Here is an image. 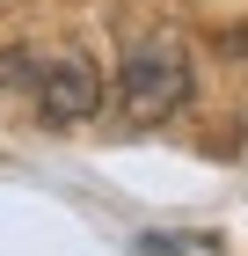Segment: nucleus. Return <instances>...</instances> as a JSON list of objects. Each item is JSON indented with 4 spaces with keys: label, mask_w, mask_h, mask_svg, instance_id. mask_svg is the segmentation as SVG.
Listing matches in <instances>:
<instances>
[{
    "label": "nucleus",
    "mask_w": 248,
    "mask_h": 256,
    "mask_svg": "<svg viewBox=\"0 0 248 256\" xmlns=\"http://www.w3.org/2000/svg\"><path fill=\"white\" fill-rule=\"evenodd\" d=\"M51 66H37L29 52H0V88H37Z\"/></svg>",
    "instance_id": "nucleus-4"
},
{
    "label": "nucleus",
    "mask_w": 248,
    "mask_h": 256,
    "mask_svg": "<svg viewBox=\"0 0 248 256\" xmlns=\"http://www.w3.org/2000/svg\"><path fill=\"white\" fill-rule=\"evenodd\" d=\"M139 256H219V249H212L205 234H146Z\"/></svg>",
    "instance_id": "nucleus-3"
},
{
    "label": "nucleus",
    "mask_w": 248,
    "mask_h": 256,
    "mask_svg": "<svg viewBox=\"0 0 248 256\" xmlns=\"http://www.w3.org/2000/svg\"><path fill=\"white\" fill-rule=\"evenodd\" d=\"M37 110L44 124H80V118H95L102 110V74L88 59H58L51 74L37 80Z\"/></svg>",
    "instance_id": "nucleus-2"
},
{
    "label": "nucleus",
    "mask_w": 248,
    "mask_h": 256,
    "mask_svg": "<svg viewBox=\"0 0 248 256\" xmlns=\"http://www.w3.org/2000/svg\"><path fill=\"white\" fill-rule=\"evenodd\" d=\"M183 102H190V59H183V44H168V37L132 44L124 66H117V110L132 124H161Z\"/></svg>",
    "instance_id": "nucleus-1"
}]
</instances>
